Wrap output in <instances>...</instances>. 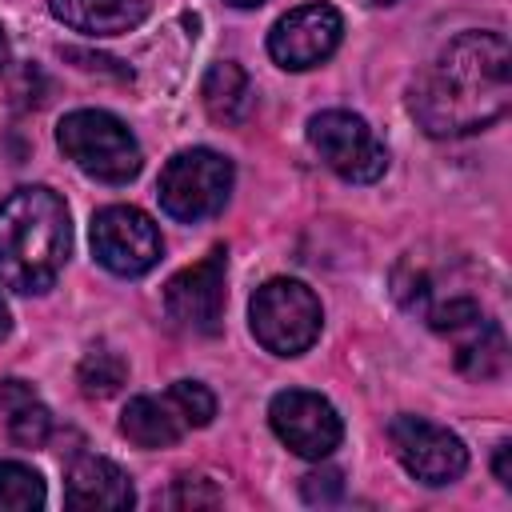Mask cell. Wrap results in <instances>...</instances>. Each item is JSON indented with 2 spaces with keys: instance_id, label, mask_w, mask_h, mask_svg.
<instances>
[{
  "instance_id": "obj_27",
  "label": "cell",
  "mask_w": 512,
  "mask_h": 512,
  "mask_svg": "<svg viewBox=\"0 0 512 512\" xmlns=\"http://www.w3.org/2000/svg\"><path fill=\"white\" fill-rule=\"evenodd\" d=\"M232 8H256V4H264V0H228Z\"/></svg>"
},
{
  "instance_id": "obj_14",
  "label": "cell",
  "mask_w": 512,
  "mask_h": 512,
  "mask_svg": "<svg viewBox=\"0 0 512 512\" xmlns=\"http://www.w3.org/2000/svg\"><path fill=\"white\" fill-rule=\"evenodd\" d=\"M48 12L84 36H120L148 16V0H48Z\"/></svg>"
},
{
  "instance_id": "obj_26",
  "label": "cell",
  "mask_w": 512,
  "mask_h": 512,
  "mask_svg": "<svg viewBox=\"0 0 512 512\" xmlns=\"http://www.w3.org/2000/svg\"><path fill=\"white\" fill-rule=\"evenodd\" d=\"M4 64H8V36H4V28H0V72H4Z\"/></svg>"
},
{
  "instance_id": "obj_25",
  "label": "cell",
  "mask_w": 512,
  "mask_h": 512,
  "mask_svg": "<svg viewBox=\"0 0 512 512\" xmlns=\"http://www.w3.org/2000/svg\"><path fill=\"white\" fill-rule=\"evenodd\" d=\"M8 328H12V320H8V304L0 300V340L8 336Z\"/></svg>"
},
{
  "instance_id": "obj_13",
  "label": "cell",
  "mask_w": 512,
  "mask_h": 512,
  "mask_svg": "<svg viewBox=\"0 0 512 512\" xmlns=\"http://www.w3.org/2000/svg\"><path fill=\"white\" fill-rule=\"evenodd\" d=\"M132 500L128 472L104 456H76L64 472V504L72 512H124Z\"/></svg>"
},
{
  "instance_id": "obj_11",
  "label": "cell",
  "mask_w": 512,
  "mask_h": 512,
  "mask_svg": "<svg viewBox=\"0 0 512 512\" xmlns=\"http://www.w3.org/2000/svg\"><path fill=\"white\" fill-rule=\"evenodd\" d=\"M340 36H344V16L332 8V4H304V8H292L288 16H280L268 32V56L288 68V72H304V68H316L324 64L336 48H340Z\"/></svg>"
},
{
  "instance_id": "obj_15",
  "label": "cell",
  "mask_w": 512,
  "mask_h": 512,
  "mask_svg": "<svg viewBox=\"0 0 512 512\" xmlns=\"http://www.w3.org/2000/svg\"><path fill=\"white\" fill-rule=\"evenodd\" d=\"M452 340H456V368L468 380H496L508 368V340L492 316L480 312L476 320L456 328Z\"/></svg>"
},
{
  "instance_id": "obj_8",
  "label": "cell",
  "mask_w": 512,
  "mask_h": 512,
  "mask_svg": "<svg viewBox=\"0 0 512 512\" xmlns=\"http://www.w3.org/2000/svg\"><path fill=\"white\" fill-rule=\"evenodd\" d=\"M224 276H228V252L224 248H212L196 264L180 268L164 284V312H168V320L180 332H196V336L220 332L224 304H228Z\"/></svg>"
},
{
  "instance_id": "obj_7",
  "label": "cell",
  "mask_w": 512,
  "mask_h": 512,
  "mask_svg": "<svg viewBox=\"0 0 512 512\" xmlns=\"http://www.w3.org/2000/svg\"><path fill=\"white\" fill-rule=\"evenodd\" d=\"M308 144L320 152V160L348 184H372L388 168V148L368 128L364 116L328 108L308 120Z\"/></svg>"
},
{
  "instance_id": "obj_24",
  "label": "cell",
  "mask_w": 512,
  "mask_h": 512,
  "mask_svg": "<svg viewBox=\"0 0 512 512\" xmlns=\"http://www.w3.org/2000/svg\"><path fill=\"white\" fill-rule=\"evenodd\" d=\"M492 468H496V480H500L504 488H512V444H496Z\"/></svg>"
},
{
  "instance_id": "obj_21",
  "label": "cell",
  "mask_w": 512,
  "mask_h": 512,
  "mask_svg": "<svg viewBox=\"0 0 512 512\" xmlns=\"http://www.w3.org/2000/svg\"><path fill=\"white\" fill-rule=\"evenodd\" d=\"M164 396H168V404L176 408V416H180L184 428H204V424H212V416H216V396H212L200 380H176Z\"/></svg>"
},
{
  "instance_id": "obj_5",
  "label": "cell",
  "mask_w": 512,
  "mask_h": 512,
  "mask_svg": "<svg viewBox=\"0 0 512 512\" xmlns=\"http://www.w3.org/2000/svg\"><path fill=\"white\" fill-rule=\"evenodd\" d=\"M248 320H252V336L272 356H300L316 344L324 312L308 284L276 276L256 288V296L248 304Z\"/></svg>"
},
{
  "instance_id": "obj_12",
  "label": "cell",
  "mask_w": 512,
  "mask_h": 512,
  "mask_svg": "<svg viewBox=\"0 0 512 512\" xmlns=\"http://www.w3.org/2000/svg\"><path fill=\"white\" fill-rule=\"evenodd\" d=\"M268 424L296 456H308V460H324L344 436L336 408L320 392H308V388L276 392L268 404Z\"/></svg>"
},
{
  "instance_id": "obj_2",
  "label": "cell",
  "mask_w": 512,
  "mask_h": 512,
  "mask_svg": "<svg viewBox=\"0 0 512 512\" xmlns=\"http://www.w3.org/2000/svg\"><path fill=\"white\" fill-rule=\"evenodd\" d=\"M68 248V208L52 188L28 184L0 200V284L24 296L48 292L68 260Z\"/></svg>"
},
{
  "instance_id": "obj_23",
  "label": "cell",
  "mask_w": 512,
  "mask_h": 512,
  "mask_svg": "<svg viewBox=\"0 0 512 512\" xmlns=\"http://www.w3.org/2000/svg\"><path fill=\"white\" fill-rule=\"evenodd\" d=\"M340 492H344V476L336 468H320V472L304 476V500H312V504H332V500H340Z\"/></svg>"
},
{
  "instance_id": "obj_19",
  "label": "cell",
  "mask_w": 512,
  "mask_h": 512,
  "mask_svg": "<svg viewBox=\"0 0 512 512\" xmlns=\"http://www.w3.org/2000/svg\"><path fill=\"white\" fill-rule=\"evenodd\" d=\"M76 380H80V392H84V396L104 400V396L120 392V384L128 380V364H124L120 352L96 344V348L84 352V360H80V368H76Z\"/></svg>"
},
{
  "instance_id": "obj_17",
  "label": "cell",
  "mask_w": 512,
  "mask_h": 512,
  "mask_svg": "<svg viewBox=\"0 0 512 512\" xmlns=\"http://www.w3.org/2000/svg\"><path fill=\"white\" fill-rule=\"evenodd\" d=\"M120 432L136 444V448H168L176 444L188 428L180 424L176 408L168 404V396H136L128 400L124 416H120Z\"/></svg>"
},
{
  "instance_id": "obj_1",
  "label": "cell",
  "mask_w": 512,
  "mask_h": 512,
  "mask_svg": "<svg viewBox=\"0 0 512 512\" xmlns=\"http://www.w3.org/2000/svg\"><path fill=\"white\" fill-rule=\"evenodd\" d=\"M412 116L428 136H468L512 104V48L504 32L472 28L448 40L412 84Z\"/></svg>"
},
{
  "instance_id": "obj_20",
  "label": "cell",
  "mask_w": 512,
  "mask_h": 512,
  "mask_svg": "<svg viewBox=\"0 0 512 512\" xmlns=\"http://www.w3.org/2000/svg\"><path fill=\"white\" fill-rule=\"evenodd\" d=\"M44 504V480L32 464L0 460V512H32Z\"/></svg>"
},
{
  "instance_id": "obj_10",
  "label": "cell",
  "mask_w": 512,
  "mask_h": 512,
  "mask_svg": "<svg viewBox=\"0 0 512 512\" xmlns=\"http://www.w3.org/2000/svg\"><path fill=\"white\" fill-rule=\"evenodd\" d=\"M388 440H392V452L396 460L424 484L440 488V484H452L464 476L468 468V448L456 432L424 420V416H392L388 424Z\"/></svg>"
},
{
  "instance_id": "obj_9",
  "label": "cell",
  "mask_w": 512,
  "mask_h": 512,
  "mask_svg": "<svg viewBox=\"0 0 512 512\" xmlns=\"http://www.w3.org/2000/svg\"><path fill=\"white\" fill-rule=\"evenodd\" d=\"M164 252L160 228L132 204H108L92 216V256L116 276H144Z\"/></svg>"
},
{
  "instance_id": "obj_3",
  "label": "cell",
  "mask_w": 512,
  "mask_h": 512,
  "mask_svg": "<svg viewBox=\"0 0 512 512\" xmlns=\"http://www.w3.org/2000/svg\"><path fill=\"white\" fill-rule=\"evenodd\" d=\"M392 296L400 300V308L416 312L432 332L444 336H452L456 328H464L484 312L480 296L472 292L468 264L436 244L400 256V264L392 268Z\"/></svg>"
},
{
  "instance_id": "obj_28",
  "label": "cell",
  "mask_w": 512,
  "mask_h": 512,
  "mask_svg": "<svg viewBox=\"0 0 512 512\" xmlns=\"http://www.w3.org/2000/svg\"><path fill=\"white\" fill-rule=\"evenodd\" d=\"M376 4H392V0H376Z\"/></svg>"
},
{
  "instance_id": "obj_18",
  "label": "cell",
  "mask_w": 512,
  "mask_h": 512,
  "mask_svg": "<svg viewBox=\"0 0 512 512\" xmlns=\"http://www.w3.org/2000/svg\"><path fill=\"white\" fill-rule=\"evenodd\" d=\"M0 412L8 420V436L20 448H40L52 436V412L40 404V396L24 380H4L0 384Z\"/></svg>"
},
{
  "instance_id": "obj_22",
  "label": "cell",
  "mask_w": 512,
  "mask_h": 512,
  "mask_svg": "<svg viewBox=\"0 0 512 512\" xmlns=\"http://www.w3.org/2000/svg\"><path fill=\"white\" fill-rule=\"evenodd\" d=\"M164 504H172V508H216L220 504V492L204 476H180L176 488L164 496Z\"/></svg>"
},
{
  "instance_id": "obj_6",
  "label": "cell",
  "mask_w": 512,
  "mask_h": 512,
  "mask_svg": "<svg viewBox=\"0 0 512 512\" xmlns=\"http://www.w3.org/2000/svg\"><path fill=\"white\" fill-rule=\"evenodd\" d=\"M232 192V160H224L212 148H184L176 152L164 168H160V208L180 220V224H196L208 220L224 208Z\"/></svg>"
},
{
  "instance_id": "obj_4",
  "label": "cell",
  "mask_w": 512,
  "mask_h": 512,
  "mask_svg": "<svg viewBox=\"0 0 512 512\" xmlns=\"http://www.w3.org/2000/svg\"><path fill=\"white\" fill-rule=\"evenodd\" d=\"M56 144L84 176H92L100 184H128L144 164L140 144L128 132V124L104 108L68 112L56 128Z\"/></svg>"
},
{
  "instance_id": "obj_16",
  "label": "cell",
  "mask_w": 512,
  "mask_h": 512,
  "mask_svg": "<svg viewBox=\"0 0 512 512\" xmlns=\"http://www.w3.org/2000/svg\"><path fill=\"white\" fill-rule=\"evenodd\" d=\"M200 100L216 124H240L252 112V80L236 60H216L200 84Z\"/></svg>"
}]
</instances>
